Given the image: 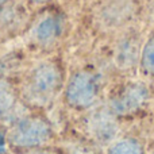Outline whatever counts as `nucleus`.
<instances>
[{
    "mask_svg": "<svg viewBox=\"0 0 154 154\" xmlns=\"http://www.w3.org/2000/svg\"><path fill=\"white\" fill-rule=\"evenodd\" d=\"M62 84V72L56 62H39L24 79L23 96L32 106H46L58 95Z\"/></svg>",
    "mask_w": 154,
    "mask_h": 154,
    "instance_id": "obj_1",
    "label": "nucleus"
},
{
    "mask_svg": "<svg viewBox=\"0 0 154 154\" xmlns=\"http://www.w3.org/2000/svg\"><path fill=\"white\" fill-rule=\"evenodd\" d=\"M100 80L96 73L82 69L73 73L65 88V99L73 108H89L97 100Z\"/></svg>",
    "mask_w": 154,
    "mask_h": 154,
    "instance_id": "obj_3",
    "label": "nucleus"
},
{
    "mask_svg": "<svg viewBox=\"0 0 154 154\" xmlns=\"http://www.w3.org/2000/svg\"><path fill=\"white\" fill-rule=\"evenodd\" d=\"M30 2L35 3V4H42V3H46V2H49V0H30Z\"/></svg>",
    "mask_w": 154,
    "mask_h": 154,
    "instance_id": "obj_13",
    "label": "nucleus"
},
{
    "mask_svg": "<svg viewBox=\"0 0 154 154\" xmlns=\"http://www.w3.org/2000/svg\"><path fill=\"white\" fill-rule=\"evenodd\" d=\"M51 127L45 119L27 116L16 120L8 133V141L18 149H34L50 139Z\"/></svg>",
    "mask_w": 154,
    "mask_h": 154,
    "instance_id": "obj_2",
    "label": "nucleus"
},
{
    "mask_svg": "<svg viewBox=\"0 0 154 154\" xmlns=\"http://www.w3.org/2000/svg\"><path fill=\"white\" fill-rule=\"evenodd\" d=\"M87 130L95 141L100 143H109L116 138L119 131L116 115L109 109V107L93 109L87 118Z\"/></svg>",
    "mask_w": 154,
    "mask_h": 154,
    "instance_id": "obj_5",
    "label": "nucleus"
},
{
    "mask_svg": "<svg viewBox=\"0 0 154 154\" xmlns=\"http://www.w3.org/2000/svg\"><path fill=\"white\" fill-rule=\"evenodd\" d=\"M11 0H0V7H3L4 4H7V3H10Z\"/></svg>",
    "mask_w": 154,
    "mask_h": 154,
    "instance_id": "obj_14",
    "label": "nucleus"
},
{
    "mask_svg": "<svg viewBox=\"0 0 154 154\" xmlns=\"http://www.w3.org/2000/svg\"><path fill=\"white\" fill-rule=\"evenodd\" d=\"M18 107V96L12 85L0 79V119L10 118Z\"/></svg>",
    "mask_w": 154,
    "mask_h": 154,
    "instance_id": "obj_9",
    "label": "nucleus"
},
{
    "mask_svg": "<svg viewBox=\"0 0 154 154\" xmlns=\"http://www.w3.org/2000/svg\"><path fill=\"white\" fill-rule=\"evenodd\" d=\"M141 46L137 35H127L122 38L115 49V64L120 69L133 68L141 58Z\"/></svg>",
    "mask_w": 154,
    "mask_h": 154,
    "instance_id": "obj_7",
    "label": "nucleus"
},
{
    "mask_svg": "<svg viewBox=\"0 0 154 154\" xmlns=\"http://www.w3.org/2000/svg\"><path fill=\"white\" fill-rule=\"evenodd\" d=\"M139 64L145 73L154 75V35L147 39V42L142 48Z\"/></svg>",
    "mask_w": 154,
    "mask_h": 154,
    "instance_id": "obj_11",
    "label": "nucleus"
},
{
    "mask_svg": "<svg viewBox=\"0 0 154 154\" xmlns=\"http://www.w3.org/2000/svg\"><path fill=\"white\" fill-rule=\"evenodd\" d=\"M30 154H56V153L48 152V150H34V152H31Z\"/></svg>",
    "mask_w": 154,
    "mask_h": 154,
    "instance_id": "obj_12",
    "label": "nucleus"
},
{
    "mask_svg": "<svg viewBox=\"0 0 154 154\" xmlns=\"http://www.w3.org/2000/svg\"><path fill=\"white\" fill-rule=\"evenodd\" d=\"M150 92L143 82L133 81L120 87L109 100V109L116 116H128L147 104Z\"/></svg>",
    "mask_w": 154,
    "mask_h": 154,
    "instance_id": "obj_4",
    "label": "nucleus"
},
{
    "mask_svg": "<svg viewBox=\"0 0 154 154\" xmlns=\"http://www.w3.org/2000/svg\"><path fill=\"white\" fill-rule=\"evenodd\" d=\"M2 146H3V137L0 135V147H2Z\"/></svg>",
    "mask_w": 154,
    "mask_h": 154,
    "instance_id": "obj_15",
    "label": "nucleus"
},
{
    "mask_svg": "<svg viewBox=\"0 0 154 154\" xmlns=\"http://www.w3.org/2000/svg\"><path fill=\"white\" fill-rule=\"evenodd\" d=\"M24 20V8L15 4H4L0 7V27L8 30V31H15L18 27L22 26Z\"/></svg>",
    "mask_w": 154,
    "mask_h": 154,
    "instance_id": "obj_8",
    "label": "nucleus"
},
{
    "mask_svg": "<svg viewBox=\"0 0 154 154\" xmlns=\"http://www.w3.org/2000/svg\"><path fill=\"white\" fill-rule=\"evenodd\" d=\"M62 31V22L57 15L46 14L35 22L31 37L38 45L49 46L58 39Z\"/></svg>",
    "mask_w": 154,
    "mask_h": 154,
    "instance_id": "obj_6",
    "label": "nucleus"
},
{
    "mask_svg": "<svg viewBox=\"0 0 154 154\" xmlns=\"http://www.w3.org/2000/svg\"><path fill=\"white\" fill-rule=\"evenodd\" d=\"M108 154H143V149L138 141L127 138L115 142L109 147Z\"/></svg>",
    "mask_w": 154,
    "mask_h": 154,
    "instance_id": "obj_10",
    "label": "nucleus"
}]
</instances>
